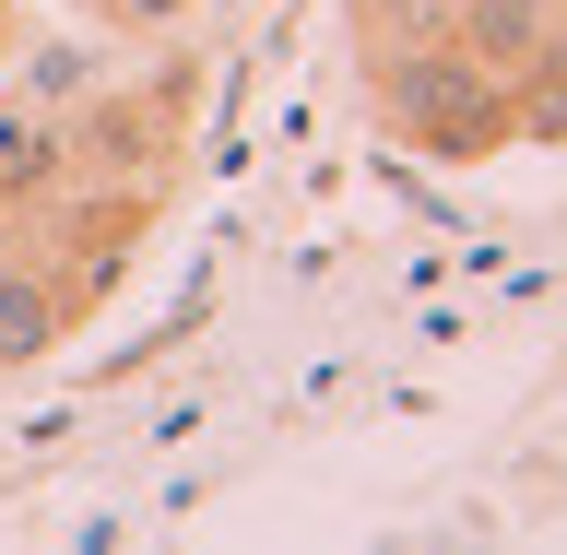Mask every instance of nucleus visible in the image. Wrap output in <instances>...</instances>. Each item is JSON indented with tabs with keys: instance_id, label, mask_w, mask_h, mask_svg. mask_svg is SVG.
Returning <instances> with one entry per match:
<instances>
[{
	"instance_id": "obj_2",
	"label": "nucleus",
	"mask_w": 567,
	"mask_h": 555,
	"mask_svg": "<svg viewBox=\"0 0 567 555\" xmlns=\"http://www.w3.org/2000/svg\"><path fill=\"white\" fill-rule=\"evenodd\" d=\"M177 166V95L131 83V95H83L60 119V177L71 189H166Z\"/></svg>"
},
{
	"instance_id": "obj_6",
	"label": "nucleus",
	"mask_w": 567,
	"mask_h": 555,
	"mask_svg": "<svg viewBox=\"0 0 567 555\" xmlns=\"http://www.w3.org/2000/svg\"><path fill=\"white\" fill-rule=\"evenodd\" d=\"M24 83H35V95H95V83H106V48H95V35H71V48H35Z\"/></svg>"
},
{
	"instance_id": "obj_8",
	"label": "nucleus",
	"mask_w": 567,
	"mask_h": 555,
	"mask_svg": "<svg viewBox=\"0 0 567 555\" xmlns=\"http://www.w3.org/2000/svg\"><path fill=\"white\" fill-rule=\"evenodd\" d=\"M12 225H24V189H12V177H0V237H12Z\"/></svg>"
},
{
	"instance_id": "obj_7",
	"label": "nucleus",
	"mask_w": 567,
	"mask_h": 555,
	"mask_svg": "<svg viewBox=\"0 0 567 555\" xmlns=\"http://www.w3.org/2000/svg\"><path fill=\"white\" fill-rule=\"evenodd\" d=\"M202 12V0H95V24H118V35H177Z\"/></svg>"
},
{
	"instance_id": "obj_5",
	"label": "nucleus",
	"mask_w": 567,
	"mask_h": 555,
	"mask_svg": "<svg viewBox=\"0 0 567 555\" xmlns=\"http://www.w3.org/2000/svg\"><path fill=\"white\" fill-rule=\"evenodd\" d=\"M0 177H12V189H60V119H48V106H12V119H0Z\"/></svg>"
},
{
	"instance_id": "obj_3",
	"label": "nucleus",
	"mask_w": 567,
	"mask_h": 555,
	"mask_svg": "<svg viewBox=\"0 0 567 555\" xmlns=\"http://www.w3.org/2000/svg\"><path fill=\"white\" fill-rule=\"evenodd\" d=\"M71 319H83V296H71L35 248L0 237V379H12V367H35V354H60Z\"/></svg>"
},
{
	"instance_id": "obj_9",
	"label": "nucleus",
	"mask_w": 567,
	"mask_h": 555,
	"mask_svg": "<svg viewBox=\"0 0 567 555\" xmlns=\"http://www.w3.org/2000/svg\"><path fill=\"white\" fill-rule=\"evenodd\" d=\"M0 60H12V0H0Z\"/></svg>"
},
{
	"instance_id": "obj_4",
	"label": "nucleus",
	"mask_w": 567,
	"mask_h": 555,
	"mask_svg": "<svg viewBox=\"0 0 567 555\" xmlns=\"http://www.w3.org/2000/svg\"><path fill=\"white\" fill-rule=\"evenodd\" d=\"M450 35L496 83H520V71H544L567 48V0H450Z\"/></svg>"
},
{
	"instance_id": "obj_1",
	"label": "nucleus",
	"mask_w": 567,
	"mask_h": 555,
	"mask_svg": "<svg viewBox=\"0 0 567 555\" xmlns=\"http://www.w3.org/2000/svg\"><path fill=\"white\" fill-rule=\"evenodd\" d=\"M379 119L414 154H496L508 142V83H496L461 35H414V48H390L379 71Z\"/></svg>"
}]
</instances>
